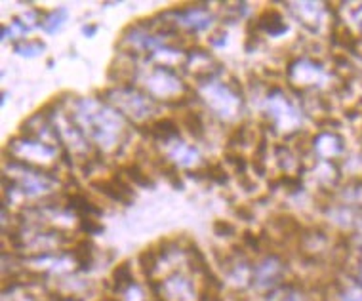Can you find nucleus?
<instances>
[{"label":"nucleus","mask_w":362,"mask_h":301,"mask_svg":"<svg viewBox=\"0 0 362 301\" xmlns=\"http://www.w3.org/2000/svg\"><path fill=\"white\" fill-rule=\"evenodd\" d=\"M139 264H141L145 273H151L156 265V254H153L151 250H145L144 254H141V257H139Z\"/></svg>","instance_id":"4"},{"label":"nucleus","mask_w":362,"mask_h":301,"mask_svg":"<svg viewBox=\"0 0 362 301\" xmlns=\"http://www.w3.org/2000/svg\"><path fill=\"white\" fill-rule=\"evenodd\" d=\"M90 185H92L94 189H98V191H100V193H103L105 196H109V199H112V201L122 202V204H130V199H128V195H124V193H122V191L119 189V185L112 182V179L92 182Z\"/></svg>","instance_id":"1"},{"label":"nucleus","mask_w":362,"mask_h":301,"mask_svg":"<svg viewBox=\"0 0 362 301\" xmlns=\"http://www.w3.org/2000/svg\"><path fill=\"white\" fill-rule=\"evenodd\" d=\"M214 231H216V235H233L235 227L229 221H216L214 223Z\"/></svg>","instance_id":"5"},{"label":"nucleus","mask_w":362,"mask_h":301,"mask_svg":"<svg viewBox=\"0 0 362 301\" xmlns=\"http://www.w3.org/2000/svg\"><path fill=\"white\" fill-rule=\"evenodd\" d=\"M95 221H90V220H82V227L88 229V231H101L100 225H94Z\"/></svg>","instance_id":"7"},{"label":"nucleus","mask_w":362,"mask_h":301,"mask_svg":"<svg viewBox=\"0 0 362 301\" xmlns=\"http://www.w3.org/2000/svg\"><path fill=\"white\" fill-rule=\"evenodd\" d=\"M235 213H237V216H240V218H244V220H252V218H254V213H252L246 206H237Z\"/></svg>","instance_id":"6"},{"label":"nucleus","mask_w":362,"mask_h":301,"mask_svg":"<svg viewBox=\"0 0 362 301\" xmlns=\"http://www.w3.org/2000/svg\"><path fill=\"white\" fill-rule=\"evenodd\" d=\"M349 301H362V300H349Z\"/></svg>","instance_id":"9"},{"label":"nucleus","mask_w":362,"mask_h":301,"mask_svg":"<svg viewBox=\"0 0 362 301\" xmlns=\"http://www.w3.org/2000/svg\"><path fill=\"white\" fill-rule=\"evenodd\" d=\"M238 182H240V185H243L246 191H254V189H256V185H254L252 182H248V177L246 176H240V179H238Z\"/></svg>","instance_id":"8"},{"label":"nucleus","mask_w":362,"mask_h":301,"mask_svg":"<svg viewBox=\"0 0 362 301\" xmlns=\"http://www.w3.org/2000/svg\"><path fill=\"white\" fill-rule=\"evenodd\" d=\"M120 170L128 174V179H130V182H136L138 185H141V187H151V185H153V183H151V179H149V176L145 174L138 163L122 164V166H120Z\"/></svg>","instance_id":"2"},{"label":"nucleus","mask_w":362,"mask_h":301,"mask_svg":"<svg viewBox=\"0 0 362 301\" xmlns=\"http://www.w3.org/2000/svg\"><path fill=\"white\" fill-rule=\"evenodd\" d=\"M181 124L187 128L189 134H194L197 138H200V136H202V130H204V128H202V120H200L199 114H194V113L183 114Z\"/></svg>","instance_id":"3"}]
</instances>
